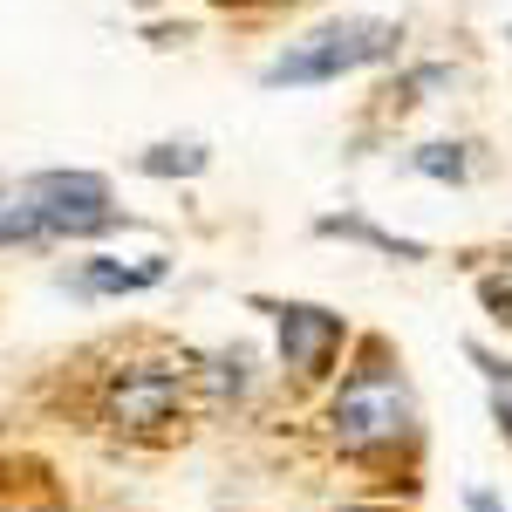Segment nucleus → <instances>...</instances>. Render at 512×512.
Instances as JSON below:
<instances>
[{"instance_id": "8", "label": "nucleus", "mask_w": 512, "mask_h": 512, "mask_svg": "<svg viewBox=\"0 0 512 512\" xmlns=\"http://www.w3.org/2000/svg\"><path fill=\"white\" fill-rule=\"evenodd\" d=\"M144 171H158V178H171V171H178V178H192V171H205V151H192V144H185V151H171V144H164V151L144 158Z\"/></svg>"}, {"instance_id": "3", "label": "nucleus", "mask_w": 512, "mask_h": 512, "mask_svg": "<svg viewBox=\"0 0 512 512\" xmlns=\"http://www.w3.org/2000/svg\"><path fill=\"white\" fill-rule=\"evenodd\" d=\"M21 205H28L35 233H103V226H117L110 185L96 171H41V178H28Z\"/></svg>"}, {"instance_id": "2", "label": "nucleus", "mask_w": 512, "mask_h": 512, "mask_svg": "<svg viewBox=\"0 0 512 512\" xmlns=\"http://www.w3.org/2000/svg\"><path fill=\"white\" fill-rule=\"evenodd\" d=\"M396 41H403V28H390V21H335V28H321V35L294 41L287 55H274L267 62V82H335L349 76V69H369V62H383V55H396Z\"/></svg>"}, {"instance_id": "7", "label": "nucleus", "mask_w": 512, "mask_h": 512, "mask_svg": "<svg viewBox=\"0 0 512 512\" xmlns=\"http://www.w3.org/2000/svg\"><path fill=\"white\" fill-rule=\"evenodd\" d=\"M417 171L424 178H465V151L458 144H424L417 151Z\"/></svg>"}, {"instance_id": "9", "label": "nucleus", "mask_w": 512, "mask_h": 512, "mask_svg": "<svg viewBox=\"0 0 512 512\" xmlns=\"http://www.w3.org/2000/svg\"><path fill=\"white\" fill-rule=\"evenodd\" d=\"M478 362H485V355H478ZM485 376H492V417H499V431L512 437V369L485 362Z\"/></svg>"}, {"instance_id": "1", "label": "nucleus", "mask_w": 512, "mask_h": 512, "mask_svg": "<svg viewBox=\"0 0 512 512\" xmlns=\"http://www.w3.org/2000/svg\"><path fill=\"white\" fill-rule=\"evenodd\" d=\"M328 424H335L342 451H390V444L410 437L417 410H410V390H403V376H396L390 362H369V369H355L349 383H342Z\"/></svg>"}, {"instance_id": "4", "label": "nucleus", "mask_w": 512, "mask_h": 512, "mask_svg": "<svg viewBox=\"0 0 512 512\" xmlns=\"http://www.w3.org/2000/svg\"><path fill=\"white\" fill-rule=\"evenodd\" d=\"M178 396H185V383L171 369H123L110 383V396H103V417L117 431H158V424H171Z\"/></svg>"}, {"instance_id": "10", "label": "nucleus", "mask_w": 512, "mask_h": 512, "mask_svg": "<svg viewBox=\"0 0 512 512\" xmlns=\"http://www.w3.org/2000/svg\"><path fill=\"white\" fill-rule=\"evenodd\" d=\"M485 301L499 308V321H512V280H485Z\"/></svg>"}, {"instance_id": "5", "label": "nucleus", "mask_w": 512, "mask_h": 512, "mask_svg": "<svg viewBox=\"0 0 512 512\" xmlns=\"http://www.w3.org/2000/svg\"><path fill=\"white\" fill-rule=\"evenodd\" d=\"M274 321H280V355L294 376H321L342 349V315H328V308L287 301V308H274Z\"/></svg>"}, {"instance_id": "6", "label": "nucleus", "mask_w": 512, "mask_h": 512, "mask_svg": "<svg viewBox=\"0 0 512 512\" xmlns=\"http://www.w3.org/2000/svg\"><path fill=\"white\" fill-rule=\"evenodd\" d=\"M164 280V260H144V267H82V287L89 294H130V287H158Z\"/></svg>"}]
</instances>
